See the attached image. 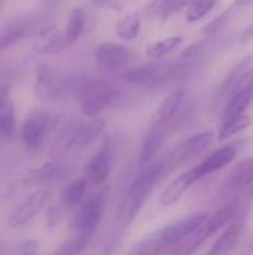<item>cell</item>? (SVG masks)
<instances>
[{
  "label": "cell",
  "instance_id": "cell-23",
  "mask_svg": "<svg viewBox=\"0 0 253 255\" xmlns=\"http://www.w3.org/2000/svg\"><path fill=\"white\" fill-rule=\"evenodd\" d=\"M15 131V106L6 85H0V133L10 136Z\"/></svg>",
  "mask_w": 253,
  "mask_h": 255
},
{
  "label": "cell",
  "instance_id": "cell-17",
  "mask_svg": "<svg viewBox=\"0 0 253 255\" xmlns=\"http://www.w3.org/2000/svg\"><path fill=\"white\" fill-rule=\"evenodd\" d=\"M167 134H169V128L149 126V128L142 140V146H140V152H139L140 169L157 160V155H158L160 149L163 148V145L167 139Z\"/></svg>",
  "mask_w": 253,
  "mask_h": 255
},
{
  "label": "cell",
  "instance_id": "cell-33",
  "mask_svg": "<svg viewBox=\"0 0 253 255\" xmlns=\"http://www.w3.org/2000/svg\"><path fill=\"white\" fill-rule=\"evenodd\" d=\"M115 0H92V4L97 7H104V6H110Z\"/></svg>",
  "mask_w": 253,
  "mask_h": 255
},
{
  "label": "cell",
  "instance_id": "cell-29",
  "mask_svg": "<svg viewBox=\"0 0 253 255\" xmlns=\"http://www.w3.org/2000/svg\"><path fill=\"white\" fill-rule=\"evenodd\" d=\"M252 123V115H249V114L242 115L239 118H234V120H231L228 123H224V124H221V128H219V133H218V139L219 140H227V139L242 133L248 127H251Z\"/></svg>",
  "mask_w": 253,
  "mask_h": 255
},
{
  "label": "cell",
  "instance_id": "cell-24",
  "mask_svg": "<svg viewBox=\"0 0 253 255\" xmlns=\"http://www.w3.org/2000/svg\"><path fill=\"white\" fill-rule=\"evenodd\" d=\"M85 27H86V15H85V10L82 7L72 9L70 13H69V18H67L66 27L63 28L67 42L70 45H73L84 34Z\"/></svg>",
  "mask_w": 253,
  "mask_h": 255
},
{
  "label": "cell",
  "instance_id": "cell-27",
  "mask_svg": "<svg viewBox=\"0 0 253 255\" xmlns=\"http://www.w3.org/2000/svg\"><path fill=\"white\" fill-rule=\"evenodd\" d=\"M169 251V247L163 242V239L155 230L154 233L142 239L128 255H166Z\"/></svg>",
  "mask_w": 253,
  "mask_h": 255
},
{
  "label": "cell",
  "instance_id": "cell-21",
  "mask_svg": "<svg viewBox=\"0 0 253 255\" xmlns=\"http://www.w3.org/2000/svg\"><path fill=\"white\" fill-rule=\"evenodd\" d=\"M192 0H152L145 7V15L148 19L154 21H166L188 7Z\"/></svg>",
  "mask_w": 253,
  "mask_h": 255
},
{
  "label": "cell",
  "instance_id": "cell-4",
  "mask_svg": "<svg viewBox=\"0 0 253 255\" xmlns=\"http://www.w3.org/2000/svg\"><path fill=\"white\" fill-rule=\"evenodd\" d=\"M104 211H106V194L103 191L91 196L88 200H85L81 205V208L73 220L75 235L72 238L76 242L81 253L92 241L98 226L101 224Z\"/></svg>",
  "mask_w": 253,
  "mask_h": 255
},
{
  "label": "cell",
  "instance_id": "cell-12",
  "mask_svg": "<svg viewBox=\"0 0 253 255\" xmlns=\"http://www.w3.org/2000/svg\"><path fill=\"white\" fill-rule=\"evenodd\" d=\"M52 124H54V117L49 111L46 109L31 111L21 128V137L27 145V148L37 149L46 139L48 133L51 131Z\"/></svg>",
  "mask_w": 253,
  "mask_h": 255
},
{
  "label": "cell",
  "instance_id": "cell-20",
  "mask_svg": "<svg viewBox=\"0 0 253 255\" xmlns=\"http://www.w3.org/2000/svg\"><path fill=\"white\" fill-rule=\"evenodd\" d=\"M106 121L101 117L97 118H88V121H81L73 139V148L76 149H85L91 143H94L104 131Z\"/></svg>",
  "mask_w": 253,
  "mask_h": 255
},
{
  "label": "cell",
  "instance_id": "cell-11",
  "mask_svg": "<svg viewBox=\"0 0 253 255\" xmlns=\"http://www.w3.org/2000/svg\"><path fill=\"white\" fill-rule=\"evenodd\" d=\"M252 63L253 57L248 55L243 60H240L233 69L231 72L227 75V78L222 81V84L219 85L216 94H215V105H222L225 106L227 102L236 94L239 93L243 87H246L253 79L252 76Z\"/></svg>",
  "mask_w": 253,
  "mask_h": 255
},
{
  "label": "cell",
  "instance_id": "cell-19",
  "mask_svg": "<svg viewBox=\"0 0 253 255\" xmlns=\"http://www.w3.org/2000/svg\"><path fill=\"white\" fill-rule=\"evenodd\" d=\"M251 105H253V79L227 102V105L222 109L221 124L228 123L242 115H246Z\"/></svg>",
  "mask_w": 253,
  "mask_h": 255
},
{
  "label": "cell",
  "instance_id": "cell-6",
  "mask_svg": "<svg viewBox=\"0 0 253 255\" xmlns=\"http://www.w3.org/2000/svg\"><path fill=\"white\" fill-rule=\"evenodd\" d=\"M245 140L242 142H231L227 145H222L221 148L215 149L213 152H210L207 157H204L198 164L189 167L186 172L191 178V181L194 182V185L212 175H215L216 172L224 170L225 167H228L240 154L242 146H243Z\"/></svg>",
  "mask_w": 253,
  "mask_h": 255
},
{
  "label": "cell",
  "instance_id": "cell-28",
  "mask_svg": "<svg viewBox=\"0 0 253 255\" xmlns=\"http://www.w3.org/2000/svg\"><path fill=\"white\" fill-rule=\"evenodd\" d=\"M88 179L86 178H76L73 181H70L63 193H61V200L66 206L69 208H73L76 205H79L82 202V199L85 197L86 194V190H88Z\"/></svg>",
  "mask_w": 253,
  "mask_h": 255
},
{
  "label": "cell",
  "instance_id": "cell-18",
  "mask_svg": "<svg viewBox=\"0 0 253 255\" xmlns=\"http://www.w3.org/2000/svg\"><path fill=\"white\" fill-rule=\"evenodd\" d=\"M66 88V82H60L54 70L48 64H39L36 67V82L34 90L39 99L48 100L61 94Z\"/></svg>",
  "mask_w": 253,
  "mask_h": 255
},
{
  "label": "cell",
  "instance_id": "cell-30",
  "mask_svg": "<svg viewBox=\"0 0 253 255\" xmlns=\"http://www.w3.org/2000/svg\"><path fill=\"white\" fill-rule=\"evenodd\" d=\"M216 3L218 0H192L185 10V19L188 22L200 21L216 6Z\"/></svg>",
  "mask_w": 253,
  "mask_h": 255
},
{
  "label": "cell",
  "instance_id": "cell-1",
  "mask_svg": "<svg viewBox=\"0 0 253 255\" xmlns=\"http://www.w3.org/2000/svg\"><path fill=\"white\" fill-rule=\"evenodd\" d=\"M167 176L169 173L166 169L164 158L155 160L151 164L140 169L137 176L125 190L122 200L118 206V212L115 217V229L112 233V244H109L107 254H110L116 248V245L121 242L122 236L127 233L130 226L140 215L151 194L155 191L160 182Z\"/></svg>",
  "mask_w": 253,
  "mask_h": 255
},
{
  "label": "cell",
  "instance_id": "cell-36",
  "mask_svg": "<svg viewBox=\"0 0 253 255\" xmlns=\"http://www.w3.org/2000/svg\"><path fill=\"white\" fill-rule=\"evenodd\" d=\"M252 76H253V67H252Z\"/></svg>",
  "mask_w": 253,
  "mask_h": 255
},
{
  "label": "cell",
  "instance_id": "cell-9",
  "mask_svg": "<svg viewBox=\"0 0 253 255\" xmlns=\"http://www.w3.org/2000/svg\"><path fill=\"white\" fill-rule=\"evenodd\" d=\"M136 54L125 45L116 42H103L94 49L97 66L104 72H125L134 61Z\"/></svg>",
  "mask_w": 253,
  "mask_h": 255
},
{
  "label": "cell",
  "instance_id": "cell-7",
  "mask_svg": "<svg viewBox=\"0 0 253 255\" xmlns=\"http://www.w3.org/2000/svg\"><path fill=\"white\" fill-rule=\"evenodd\" d=\"M170 67L171 63L155 60L154 63L130 67L121 73V78L134 87L155 90L161 85L170 84Z\"/></svg>",
  "mask_w": 253,
  "mask_h": 255
},
{
  "label": "cell",
  "instance_id": "cell-15",
  "mask_svg": "<svg viewBox=\"0 0 253 255\" xmlns=\"http://www.w3.org/2000/svg\"><path fill=\"white\" fill-rule=\"evenodd\" d=\"M34 49L39 54L43 55H52L58 54L70 46V43L66 39V34L63 30L54 27V25H46L43 27L34 37Z\"/></svg>",
  "mask_w": 253,
  "mask_h": 255
},
{
  "label": "cell",
  "instance_id": "cell-5",
  "mask_svg": "<svg viewBox=\"0 0 253 255\" xmlns=\"http://www.w3.org/2000/svg\"><path fill=\"white\" fill-rule=\"evenodd\" d=\"M215 133L212 130H204L195 133L176 145L167 157H164L167 173L171 175L173 172L182 169L183 166L192 163L194 160L200 158L215 142Z\"/></svg>",
  "mask_w": 253,
  "mask_h": 255
},
{
  "label": "cell",
  "instance_id": "cell-34",
  "mask_svg": "<svg viewBox=\"0 0 253 255\" xmlns=\"http://www.w3.org/2000/svg\"><path fill=\"white\" fill-rule=\"evenodd\" d=\"M253 0H234L233 6L234 7H243V6H248V4H252Z\"/></svg>",
  "mask_w": 253,
  "mask_h": 255
},
{
  "label": "cell",
  "instance_id": "cell-25",
  "mask_svg": "<svg viewBox=\"0 0 253 255\" xmlns=\"http://www.w3.org/2000/svg\"><path fill=\"white\" fill-rule=\"evenodd\" d=\"M140 27H142L140 13L139 12H130V13H125L122 18L118 19V22L115 25V31L122 40L130 42L139 36Z\"/></svg>",
  "mask_w": 253,
  "mask_h": 255
},
{
  "label": "cell",
  "instance_id": "cell-13",
  "mask_svg": "<svg viewBox=\"0 0 253 255\" xmlns=\"http://www.w3.org/2000/svg\"><path fill=\"white\" fill-rule=\"evenodd\" d=\"M183 102H185V88L183 87L174 88L170 94L164 97V100L152 114L151 126L170 130V127L174 126L176 123V118L183 106Z\"/></svg>",
  "mask_w": 253,
  "mask_h": 255
},
{
  "label": "cell",
  "instance_id": "cell-10",
  "mask_svg": "<svg viewBox=\"0 0 253 255\" xmlns=\"http://www.w3.org/2000/svg\"><path fill=\"white\" fill-rule=\"evenodd\" d=\"M210 212L207 211H200L195 212L189 217H185L182 220H177L174 223H170L164 227H161L160 230H157L158 236L163 239V242L169 247V250L177 247L179 244L185 242L186 239H189L203 224L204 221L209 218Z\"/></svg>",
  "mask_w": 253,
  "mask_h": 255
},
{
  "label": "cell",
  "instance_id": "cell-16",
  "mask_svg": "<svg viewBox=\"0 0 253 255\" xmlns=\"http://www.w3.org/2000/svg\"><path fill=\"white\" fill-rule=\"evenodd\" d=\"M246 221L236 220L225 227L204 255H231L240 244Z\"/></svg>",
  "mask_w": 253,
  "mask_h": 255
},
{
  "label": "cell",
  "instance_id": "cell-22",
  "mask_svg": "<svg viewBox=\"0 0 253 255\" xmlns=\"http://www.w3.org/2000/svg\"><path fill=\"white\" fill-rule=\"evenodd\" d=\"M31 21L25 16L10 19L3 27H0V51L10 48L13 43L21 40L30 31Z\"/></svg>",
  "mask_w": 253,
  "mask_h": 255
},
{
  "label": "cell",
  "instance_id": "cell-31",
  "mask_svg": "<svg viewBox=\"0 0 253 255\" xmlns=\"http://www.w3.org/2000/svg\"><path fill=\"white\" fill-rule=\"evenodd\" d=\"M233 9H234V6L225 9V10L221 12L216 18H213L210 22H207L206 25H203V27H201V34L206 36V37L219 34V33L227 27V24H228V21H230V18H231V15H233Z\"/></svg>",
  "mask_w": 253,
  "mask_h": 255
},
{
  "label": "cell",
  "instance_id": "cell-14",
  "mask_svg": "<svg viewBox=\"0 0 253 255\" xmlns=\"http://www.w3.org/2000/svg\"><path fill=\"white\" fill-rule=\"evenodd\" d=\"M49 196H51V193L48 190H37L33 194L27 196V199L10 214V217H9V226L10 227H19V226L27 224L48 203Z\"/></svg>",
  "mask_w": 253,
  "mask_h": 255
},
{
  "label": "cell",
  "instance_id": "cell-2",
  "mask_svg": "<svg viewBox=\"0 0 253 255\" xmlns=\"http://www.w3.org/2000/svg\"><path fill=\"white\" fill-rule=\"evenodd\" d=\"M75 94L81 106L82 115L86 118H97L104 111L121 103L124 93L119 85L106 79L73 78L66 82Z\"/></svg>",
  "mask_w": 253,
  "mask_h": 255
},
{
  "label": "cell",
  "instance_id": "cell-8",
  "mask_svg": "<svg viewBox=\"0 0 253 255\" xmlns=\"http://www.w3.org/2000/svg\"><path fill=\"white\" fill-rule=\"evenodd\" d=\"M115 155L116 140L113 137H106L85 166V178L89 184L101 187L107 182L115 163Z\"/></svg>",
  "mask_w": 253,
  "mask_h": 255
},
{
  "label": "cell",
  "instance_id": "cell-32",
  "mask_svg": "<svg viewBox=\"0 0 253 255\" xmlns=\"http://www.w3.org/2000/svg\"><path fill=\"white\" fill-rule=\"evenodd\" d=\"M253 39V21L252 22H249L248 25H246V28L243 30V33H242V36H240V43H248V42H251Z\"/></svg>",
  "mask_w": 253,
  "mask_h": 255
},
{
  "label": "cell",
  "instance_id": "cell-3",
  "mask_svg": "<svg viewBox=\"0 0 253 255\" xmlns=\"http://www.w3.org/2000/svg\"><path fill=\"white\" fill-rule=\"evenodd\" d=\"M219 196L222 205L236 203L243 214L249 215L253 197V158H245L231 169Z\"/></svg>",
  "mask_w": 253,
  "mask_h": 255
},
{
  "label": "cell",
  "instance_id": "cell-35",
  "mask_svg": "<svg viewBox=\"0 0 253 255\" xmlns=\"http://www.w3.org/2000/svg\"><path fill=\"white\" fill-rule=\"evenodd\" d=\"M3 3H4V0H0V6H1Z\"/></svg>",
  "mask_w": 253,
  "mask_h": 255
},
{
  "label": "cell",
  "instance_id": "cell-26",
  "mask_svg": "<svg viewBox=\"0 0 253 255\" xmlns=\"http://www.w3.org/2000/svg\"><path fill=\"white\" fill-rule=\"evenodd\" d=\"M183 42L182 36H170L161 40L151 42L146 46V55L152 60H163L164 57L170 55L173 51H176Z\"/></svg>",
  "mask_w": 253,
  "mask_h": 255
}]
</instances>
